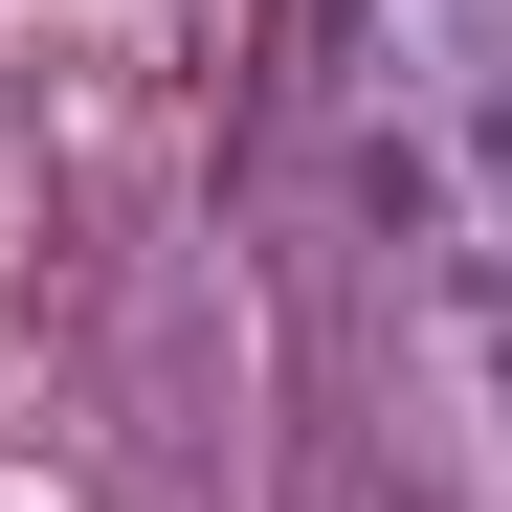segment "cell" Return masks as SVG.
Here are the masks:
<instances>
[{"mask_svg": "<svg viewBox=\"0 0 512 512\" xmlns=\"http://www.w3.org/2000/svg\"><path fill=\"white\" fill-rule=\"evenodd\" d=\"M334 357L401 512H512V0L334 23Z\"/></svg>", "mask_w": 512, "mask_h": 512, "instance_id": "obj_1", "label": "cell"}]
</instances>
